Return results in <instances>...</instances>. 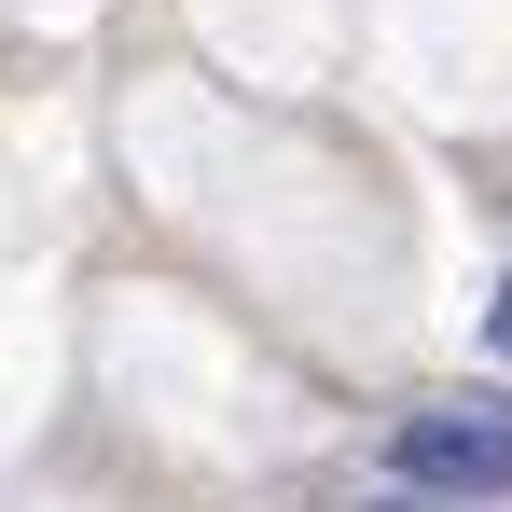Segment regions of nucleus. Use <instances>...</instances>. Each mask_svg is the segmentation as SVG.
I'll return each instance as SVG.
<instances>
[{
	"instance_id": "obj_2",
	"label": "nucleus",
	"mask_w": 512,
	"mask_h": 512,
	"mask_svg": "<svg viewBox=\"0 0 512 512\" xmlns=\"http://www.w3.org/2000/svg\"><path fill=\"white\" fill-rule=\"evenodd\" d=\"M485 346H499V360H512V277H499V305H485Z\"/></svg>"
},
{
	"instance_id": "obj_1",
	"label": "nucleus",
	"mask_w": 512,
	"mask_h": 512,
	"mask_svg": "<svg viewBox=\"0 0 512 512\" xmlns=\"http://www.w3.org/2000/svg\"><path fill=\"white\" fill-rule=\"evenodd\" d=\"M388 471L416 485V499H512V402H416V416L388 429Z\"/></svg>"
},
{
	"instance_id": "obj_3",
	"label": "nucleus",
	"mask_w": 512,
	"mask_h": 512,
	"mask_svg": "<svg viewBox=\"0 0 512 512\" xmlns=\"http://www.w3.org/2000/svg\"><path fill=\"white\" fill-rule=\"evenodd\" d=\"M388 512H416V499H388Z\"/></svg>"
}]
</instances>
